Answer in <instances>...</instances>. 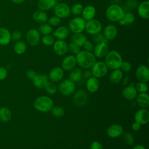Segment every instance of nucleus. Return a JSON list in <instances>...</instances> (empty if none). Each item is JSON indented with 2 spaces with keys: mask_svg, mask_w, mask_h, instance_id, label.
Returning a JSON list of instances; mask_svg holds the SVG:
<instances>
[{
  "mask_svg": "<svg viewBox=\"0 0 149 149\" xmlns=\"http://www.w3.org/2000/svg\"><path fill=\"white\" fill-rule=\"evenodd\" d=\"M75 57L77 64L80 68L86 69L91 68L96 62V58L93 53L84 50L80 51Z\"/></svg>",
  "mask_w": 149,
  "mask_h": 149,
  "instance_id": "f257e3e1",
  "label": "nucleus"
},
{
  "mask_svg": "<svg viewBox=\"0 0 149 149\" xmlns=\"http://www.w3.org/2000/svg\"><path fill=\"white\" fill-rule=\"evenodd\" d=\"M122 62L121 55L115 50L108 51L105 56L104 63L108 68L112 70L120 69Z\"/></svg>",
  "mask_w": 149,
  "mask_h": 149,
  "instance_id": "f03ea898",
  "label": "nucleus"
},
{
  "mask_svg": "<svg viewBox=\"0 0 149 149\" xmlns=\"http://www.w3.org/2000/svg\"><path fill=\"white\" fill-rule=\"evenodd\" d=\"M123 8L118 4H112L109 6L105 11L106 18L110 22H118L125 13Z\"/></svg>",
  "mask_w": 149,
  "mask_h": 149,
  "instance_id": "7ed1b4c3",
  "label": "nucleus"
},
{
  "mask_svg": "<svg viewBox=\"0 0 149 149\" xmlns=\"http://www.w3.org/2000/svg\"><path fill=\"white\" fill-rule=\"evenodd\" d=\"M35 109L41 112H47L51 111L54 106L53 100L46 95H41L37 97L34 101Z\"/></svg>",
  "mask_w": 149,
  "mask_h": 149,
  "instance_id": "20e7f679",
  "label": "nucleus"
},
{
  "mask_svg": "<svg viewBox=\"0 0 149 149\" xmlns=\"http://www.w3.org/2000/svg\"><path fill=\"white\" fill-rule=\"evenodd\" d=\"M86 23L81 17H75L69 21L68 28L73 33H80L84 30Z\"/></svg>",
  "mask_w": 149,
  "mask_h": 149,
  "instance_id": "39448f33",
  "label": "nucleus"
},
{
  "mask_svg": "<svg viewBox=\"0 0 149 149\" xmlns=\"http://www.w3.org/2000/svg\"><path fill=\"white\" fill-rule=\"evenodd\" d=\"M55 16L61 18H67L71 14L70 8L68 4L64 2L56 3L54 7Z\"/></svg>",
  "mask_w": 149,
  "mask_h": 149,
  "instance_id": "423d86ee",
  "label": "nucleus"
},
{
  "mask_svg": "<svg viewBox=\"0 0 149 149\" xmlns=\"http://www.w3.org/2000/svg\"><path fill=\"white\" fill-rule=\"evenodd\" d=\"M91 68L92 75L97 79L102 78L106 76L108 70L107 65L102 61H96Z\"/></svg>",
  "mask_w": 149,
  "mask_h": 149,
  "instance_id": "0eeeda50",
  "label": "nucleus"
},
{
  "mask_svg": "<svg viewBox=\"0 0 149 149\" xmlns=\"http://www.w3.org/2000/svg\"><path fill=\"white\" fill-rule=\"evenodd\" d=\"M101 23L96 19H91L86 21L84 30L90 35H94L98 33H101L102 30Z\"/></svg>",
  "mask_w": 149,
  "mask_h": 149,
  "instance_id": "6e6552de",
  "label": "nucleus"
},
{
  "mask_svg": "<svg viewBox=\"0 0 149 149\" xmlns=\"http://www.w3.org/2000/svg\"><path fill=\"white\" fill-rule=\"evenodd\" d=\"M58 89L59 92L65 96H68L74 93L75 90L74 83L70 79H65L59 84Z\"/></svg>",
  "mask_w": 149,
  "mask_h": 149,
  "instance_id": "1a4fd4ad",
  "label": "nucleus"
},
{
  "mask_svg": "<svg viewBox=\"0 0 149 149\" xmlns=\"http://www.w3.org/2000/svg\"><path fill=\"white\" fill-rule=\"evenodd\" d=\"M137 79L141 82L147 83L149 81V69L144 65H141L137 67L135 72Z\"/></svg>",
  "mask_w": 149,
  "mask_h": 149,
  "instance_id": "9d476101",
  "label": "nucleus"
},
{
  "mask_svg": "<svg viewBox=\"0 0 149 149\" xmlns=\"http://www.w3.org/2000/svg\"><path fill=\"white\" fill-rule=\"evenodd\" d=\"M134 120L140 125L147 124L149 122V111L147 108L139 109L134 114Z\"/></svg>",
  "mask_w": 149,
  "mask_h": 149,
  "instance_id": "9b49d317",
  "label": "nucleus"
},
{
  "mask_svg": "<svg viewBox=\"0 0 149 149\" xmlns=\"http://www.w3.org/2000/svg\"><path fill=\"white\" fill-rule=\"evenodd\" d=\"M27 42L31 46H36L40 41V34L39 31L35 29H30L26 35Z\"/></svg>",
  "mask_w": 149,
  "mask_h": 149,
  "instance_id": "f8f14e48",
  "label": "nucleus"
},
{
  "mask_svg": "<svg viewBox=\"0 0 149 149\" xmlns=\"http://www.w3.org/2000/svg\"><path fill=\"white\" fill-rule=\"evenodd\" d=\"M53 49L56 55L63 56L68 51V44L62 40H57L53 44Z\"/></svg>",
  "mask_w": 149,
  "mask_h": 149,
  "instance_id": "ddd939ff",
  "label": "nucleus"
},
{
  "mask_svg": "<svg viewBox=\"0 0 149 149\" xmlns=\"http://www.w3.org/2000/svg\"><path fill=\"white\" fill-rule=\"evenodd\" d=\"M76 64V57L73 55H68L63 59L61 68L64 71H70L75 68Z\"/></svg>",
  "mask_w": 149,
  "mask_h": 149,
  "instance_id": "4468645a",
  "label": "nucleus"
},
{
  "mask_svg": "<svg viewBox=\"0 0 149 149\" xmlns=\"http://www.w3.org/2000/svg\"><path fill=\"white\" fill-rule=\"evenodd\" d=\"M123 133V128L120 124L114 123L110 125L107 129V135L112 138L115 139L120 136Z\"/></svg>",
  "mask_w": 149,
  "mask_h": 149,
  "instance_id": "2eb2a0df",
  "label": "nucleus"
},
{
  "mask_svg": "<svg viewBox=\"0 0 149 149\" xmlns=\"http://www.w3.org/2000/svg\"><path fill=\"white\" fill-rule=\"evenodd\" d=\"M64 76V70L59 66L53 68L49 72L48 79L50 81L56 83L61 81Z\"/></svg>",
  "mask_w": 149,
  "mask_h": 149,
  "instance_id": "dca6fc26",
  "label": "nucleus"
},
{
  "mask_svg": "<svg viewBox=\"0 0 149 149\" xmlns=\"http://www.w3.org/2000/svg\"><path fill=\"white\" fill-rule=\"evenodd\" d=\"M108 47L107 43H97L93 48V54L95 58H102L108 52Z\"/></svg>",
  "mask_w": 149,
  "mask_h": 149,
  "instance_id": "f3484780",
  "label": "nucleus"
},
{
  "mask_svg": "<svg viewBox=\"0 0 149 149\" xmlns=\"http://www.w3.org/2000/svg\"><path fill=\"white\" fill-rule=\"evenodd\" d=\"M139 16L143 19L147 20L149 18V1H144L138 5L137 7Z\"/></svg>",
  "mask_w": 149,
  "mask_h": 149,
  "instance_id": "a211bd4d",
  "label": "nucleus"
},
{
  "mask_svg": "<svg viewBox=\"0 0 149 149\" xmlns=\"http://www.w3.org/2000/svg\"><path fill=\"white\" fill-rule=\"evenodd\" d=\"M122 95L124 98L127 100H133L136 98L137 91L133 85H129L125 87L122 91Z\"/></svg>",
  "mask_w": 149,
  "mask_h": 149,
  "instance_id": "6ab92c4d",
  "label": "nucleus"
},
{
  "mask_svg": "<svg viewBox=\"0 0 149 149\" xmlns=\"http://www.w3.org/2000/svg\"><path fill=\"white\" fill-rule=\"evenodd\" d=\"M118 29L113 24H108L104 29L103 35L108 40H114L118 35Z\"/></svg>",
  "mask_w": 149,
  "mask_h": 149,
  "instance_id": "aec40b11",
  "label": "nucleus"
},
{
  "mask_svg": "<svg viewBox=\"0 0 149 149\" xmlns=\"http://www.w3.org/2000/svg\"><path fill=\"white\" fill-rule=\"evenodd\" d=\"M34 86L38 88H44L48 82V77L44 74H37L33 79Z\"/></svg>",
  "mask_w": 149,
  "mask_h": 149,
  "instance_id": "412c9836",
  "label": "nucleus"
},
{
  "mask_svg": "<svg viewBox=\"0 0 149 149\" xmlns=\"http://www.w3.org/2000/svg\"><path fill=\"white\" fill-rule=\"evenodd\" d=\"M70 30L69 28L65 26H59L52 33L53 36L56 37L58 40H64L69 35Z\"/></svg>",
  "mask_w": 149,
  "mask_h": 149,
  "instance_id": "4be33fe9",
  "label": "nucleus"
},
{
  "mask_svg": "<svg viewBox=\"0 0 149 149\" xmlns=\"http://www.w3.org/2000/svg\"><path fill=\"white\" fill-rule=\"evenodd\" d=\"M86 86L87 91L90 93H94L98 91L100 87V83L98 79L94 76L87 79Z\"/></svg>",
  "mask_w": 149,
  "mask_h": 149,
  "instance_id": "5701e85b",
  "label": "nucleus"
},
{
  "mask_svg": "<svg viewBox=\"0 0 149 149\" xmlns=\"http://www.w3.org/2000/svg\"><path fill=\"white\" fill-rule=\"evenodd\" d=\"M96 14V9L92 5H87L85 6L82 11V18L86 21H88L94 19Z\"/></svg>",
  "mask_w": 149,
  "mask_h": 149,
  "instance_id": "b1692460",
  "label": "nucleus"
},
{
  "mask_svg": "<svg viewBox=\"0 0 149 149\" xmlns=\"http://www.w3.org/2000/svg\"><path fill=\"white\" fill-rule=\"evenodd\" d=\"M87 94L83 90H78L74 95L73 101L74 104L77 106L84 105L87 102Z\"/></svg>",
  "mask_w": 149,
  "mask_h": 149,
  "instance_id": "393cba45",
  "label": "nucleus"
},
{
  "mask_svg": "<svg viewBox=\"0 0 149 149\" xmlns=\"http://www.w3.org/2000/svg\"><path fill=\"white\" fill-rule=\"evenodd\" d=\"M56 3V0H38L37 6L39 10L46 12L54 8Z\"/></svg>",
  "mask_w": 149,
  "mask_h": 149,
  "instance_id": "a878e982",
  "label": "nucleus"
},
{
  "mask_svg": "<svg viewBox=\"0 0 149 149\" xmlns=\"http://www.w3.org/2000/svg\"><path fill=\"white\" fill-rule=\"evenodd\" d=\"M136 98L137 105L141 108H147L149 106V95L147 93H139Z\"/></svg>",
  "mask_w": 149,
  "mask_h": 149,
  "instance_id": "bb28decb",
  "label": "nucleus"
},
{
  "mask_svg": "<svg viewBox=\"0 0 149 149\" xmlns=\"http://www.w3.org/2000/svg\"><path fill=\"white\" fill-rule=\"evenodd\" d=\"M33 18L36 22L40 24L47 23L48 19V15L46 12L41 10L35 11L33 14Z\"/></svg>",
  "mask_w": 149,
  "mask_h": 149,
  "instance_id": "cd10ccee",
  "label": "nucleus"
},
{
  "mask_svg": "<svg viewBox=\"0 0 149 149\" xmlns=\"http://www.w3.org/2000/svg\"><path fill=\"white\" fill-rule=\"evenodd\" d=\"M11 40V35L8 30L5 28H0V45L8 44Z\"/></svg>",
  "mask_w": 149,
  "mask_h": 149,
  "instance_id": "c85d7f7f",
  "label": "nucleus"
},
{
  "mask_svg": "<svg viewBox=\"0 0 149 149\" xmlns=\"http://www.w3.org/2000/svg\"><path fill=\"white\" fill-rule=\"evenodd\" d=\"M123 77V71H122L120 69H117L113 70V71L110 73L109 79L111 83L116 84L119 83L122 80Z\"/></svg>",
  "mask_w": 149,
  "mask_h": 149,
  "instance_id": "c756f323",
  "label": "nucleus"
},
{
  "mask_svg": "<svg viewBox=\"0 0 149 149\" xmlns=\"http://www.w3.org/2000/svg\"><path fill=\"white\" fill-rule=\"evenodd\" d=\"M87 40L86 36L82 33H73V34L71 36L72 42L78 45L79 47H83Z\"/></svg>",
  "mask_w": 149,
  "mask_h": 149,
  "instance_id": "7c9ffc66",
  "label": "nucleus"
},
{
  "mask_svg": "<svg viewBox=\"0 0 149 149\" xmlns=\"http://www.w3.org/2000/svg\"><path fill=\"white\" fill-rule=\"evenodd\" d=\"M82 77V71L80 68H74L71 70L69 74V79L73 82H76L79 81Z\"/></svg>",
  "mask_w": 149,
  "mask_h": 149,
  "instance_id": "2f4dec72",
  "label": "nucleus"
},
{
  "mask_svg": "<svg viewBox=\"0 0 149 149\" xmlns=\"http://www.w3.org/2000/svg\"><path fill=\"white\" fill-rule=\"evenodd\" d=\"M12 117L10 111L6 107L0 108V120L3 122H6L10 120Z\"/></svg>",
  "mask_w": 149,
  "mask_h": 149,
  "instance_id": "473e14b6",
  "label": "nucleus"
},
{
  "mask_svg": "<svg viewBox=\"0 0 149 149\" xmlns=\"http://www.w3.org/2000/svg\"><path fill=\"white\" fill-rule=\"evenodd\" d=\"M27 49L26 43L23 41H19L16 42L14 45L15 52L19 55L24 54Z\"/></svg>",
  "mask_w": 149,
  "mask_h": 149,
  "instance_id": "72a5a7b5",
  "label": "nucleus"
},
{
  "mask_svg": "<svg viewBox=\"0 0 149 149\" xmlns=\"http://www.w3.org/2000/svg\"><path fill=\"white\" fill-rule=\"evenodd\" d=\"M40 34L44 35L50 34L52 31V26L48 23H42L38 27V30Z\"/></svg>",
  "mask_w": 149,
  "mask_h": 149,
  "instance_id": "f704fd0d",
  "label": "nucleus"
},
{
  "mask_svg": "<svg viewBox=\"0 0 149 149\" xmlns=\"http://www.w3.org/2000/svg\"><path fill=\"white\" fill-rule=\"evenodd\" d=\"M122 19L124 21L125 25H129L134 22L135 16L133 13L130 12H125Z\"/></svg>",
  "mask_w": 149,
  "mask_h": 149,
  "instance_id": "c9c22d12",
  "label": "nucleus"
},
{
  "mask_svg": "<svg viewBox=\"0 0 149 149\" xmlns=\"http://www.w3.org/2000/svg\"><path fill=\"white\" fill-rule=\"evenodd\" d=\"M51 114L55 117H61L65 114V110L61 106H53L51 109Z\"/></svg>",
  "mask_w": 149,
  "mask_h": 149,
  "instance_id": "e433bc0d",
  "label": "nucleus"
},
{
  "mask_svg": "<svg viewBox=\"0 0 149 149\" xmlns=\"http://www.w3.org/2000/svg\"><path fill=\"white\" fill-rule=\"evenodd\" d=\"M83 8H84V7L82 4L79 3H75L70 8L71 13L74 16H78L79 15H81Z\"/></svg>",
  "mask_w": 149,
  "mask_h": 149,
  "instance_id": "4c0bfd02",
  "label": "nucleus"
},
{
  "mask_svg": "<svg viewBox=\"0 0 149 149\" xmlns=\"http://www.w3.org/2000/svg\"><path fill=\"white\" fill-rule=\"evenodd\" d=\"M55 41V40L54 37L50 34L44 35L42 36L41 38L42 43L46 46H51L53 45Z\"/></svg>",
  "mask_w": 149,
  "mask_h": 149,
  "instance_id": "58836bf2",
  "label": "nucleus"
},
{
  "mask_svg": "<svg viewBox=\"0 0 149 149\" xmlns=\"http://www.w3.org/2000/svg\"><path fill=\"white\" fill-rule=\"evenodd\" d=\"M123 140L126 144L128 146H132L134 143V138L133 135L129 132H126L123 134Z\"/></svg>",
  "mask_w": 149,
  "mask_h": 149,
  "instance_id": "ea45409f",
  "label": "nucleus"
},
{
  "mask_svg": "<svg viewBox=\"0 0 149 149\" xmlns=\"http://www.w3.org/2000/svg\"><path fill=\"white\" fill-rule=\"evenodd\" d=\"M92 40L93 41V42H94L97 44L100 43V42H105V43L107 44V42H108V40L105 38L103 34H102L101 33H98L93 35Z\"/></svg>",
  "mask_w": 149,
  "mask_h": 149,
  "instance_id": "a19ab883",
  "label": "nucleus"
},
{
  "mask_svg": "<svg viewBox=\"0 0 149 149\" xmlns=\"http://www.w3.org/2000/svg\"><path fill=\"white\" fill-rule=\"evenodd\" d=\"M44 88L45 89L47 93L49 94H54L56 92V86L54 82L51 81H48Z\"/></svg>",
  "mask_w": 149,
  "mask_h": 149,
  "instance_id": "79ce46f5",
  "label": "nucleus"
},
{
  "mask_svg": "<svg viewBox=\"0 0 149 149\" xmlns=\"http://www.w3.org/2000/svg\"><path fill=\"white\" fill-rule=\"evenodd\" d=\"M135 88H136L137 91L139 92V93H147L148 90V86L146 84V83L141 82V81L138 82L136 84Z\"/></svg>",
  "mask_w": 149,
  "mask_h": 149,
  "instance_id": "37998d69",
  "label": "nucleus"
},
{
  "mask_svg": "<svg viewBox=\"0 0 149 149\" xmlns=\"http://www.w3.org/2000/svg\"><path fill=\"white\" fill-rule=\"evenodd\" d=\"M68 51L73 55H77L80 51V47L73 42L68 44Z\"/></svg>",
  "mask_w": 149,
  "mask_h": 149,
  "instance_id": "c03bdc74",
  "label": "nucleus"
},
{
  "mask_svg": "<svg viewBox=\"0 0 149 149\" xmlns=\"http://www.w3.org/2000/svg\"><path fill=\"white\" fill-rule=\"evenodd\" d=\"M47 22L51 26H58L61 22V19L56 16H54L49 17Z\"/></svg>",
  "mask_w": 149,
  "mask_h": 149,
  "instance_id": "a18cd8bd",
  "label": "nucleus"
},
{
  "mask_svg": "<svg viewBox=\"0 0 149 149\" xmlns=\"http://www.w3.org/2000/svg\"><path fill=\"white\" fill-rule=\"evenodd\" d=\"M126 6L129 9H134L135 8H137L139 3L137 0H127L126 2Z\"/></svg>",
  "mask_w": 149,
  "mask_h": 149,
  "instance_id": "49530a36",
  "label": "nucleus"
},
{
  "mask_svg": "<svg viewBox=\"0 0 149 149\" xmlns=\"http://www.w3.org/2000/svg\"><path fill=\"white\" fill-rule=\"evenodd\" d=\"M120 68L121 69L120 70L122 71L127 72H129L132 69V65L129 62L123 61Z\"/></svg>",
  "mask_w": 149,
  "mask_h": 149,
  "instance_id": "de8ad7c7",
  "label": "nucleus"
},
{
  "mask_svg": "<svg viewBox=\"0 0 149 149\" xmlns=\"http://www.w3.org/2000/svg\"><path fill=\"white\" fill-rule=\"evenodd\" d=\"M83 47H84V51H88V52H91L93 50V48H94V45L93 43L88 40H86V41L83 44Z\"/></svg>",
  "mask_w": 149,
  "mask_h": 149,
  "instance_id": "09e8293b",
  "label": "nucleus"
},
{
  "mask_svg": "<svg viewBox=\"0 0 149 149\" xmlns=\"http://www.w3.org/2000/svg\"><path fill=\"white\" fill-rule=\"evenodd\" d=\"M90 149H103L102 146L98 141H93L90 146Z\"/></svg>",
  "mask_w": 149,
  "mask_h": 149,
  "instance_id": "8fccbe9b",
  "label": "nucleus"
},
{
  "mask_svg": "<svg viewBox=\"0 0 149 149\" xmlns=\"http://www.w3.org/2000/svg\"><path fill=\"white\" fill-rule=\"evenodd\" d=\"M22 37V33L19 31V30H16L15 31L12 36H11V39L13 41H16V40H19Z\"/></svg>",
  "mask_w": 149,
  "mask_h": 149,
  "instance_id": "3c124183",
  "label": "nucleus"
},
{
  "mask_svg": "<svg viewBox=\"0 0 149 149\" xmlns=\"http://www.w3.org/2000/svg\"><path fill=\"white\" fill-rule=\"evenodd\" d=\"M7 70L4 67H0V80L5 79L7 76Z\"/></svg>",
  "mask_w": 149,
  "mask_h": 149,
  "instance_id": "603ef678",
  "label": "nucleus"
},
{
  "mask_svg": "<svg viewBox=\"0 0 149 149\" xmlns=\"http://www.w3.org/2000/svg\"><path fill=\"white\" fill-rule=\"evenodd\" d=\"M37 73L36 72L32 69H30L29 70L27 71L26 72V76L27 77V78H29V79H31L33 80L34 79V77L36 76Z\"/></svg>",
  "mask_w": 149,
  "mask_h": 149,
  "instance_id": "864d4df0",
  "label": "nucleus"
},
{
  "mask_svg": "<svg viewBox=\"0 0 149 149\" xmlns=\"http://www.w3.org/2000/svg\"><path fill=\"white\" fill-rule=\"evenodd\" d=\"M93 75H92L91 70H89L88 69H87L86 70L82 72V76H83L85 79H88V78L91 77Z\"/></svg>",
  "mask_w": 149,
  "mask_h": 149,
  "instance_id": "5fc2aeb1",
  "label": "nucleus"
},
{
  "mask_svg": "<svg viewBox=\"0 0 149 149\" xmlns=\"http://www.w3.org/2000/svg\"><path fill=\"white\" fill-rule=\"evenodd\" d=\"M140 127H141V125L136 122L133 123V124L132 125V129H133V131H135V132L139 130L140 129Z\"/></svg>",
  "mask_w": 149,
  "mask_h": 149,
  "instance_id": "6e6d98bb",
  "label": "nucleus"
},
{
  "mask_svg": "<svg viewBox=\"0 0 149 149\" xmlns=\"http://www.w3.org/2000/svg\"><path fill=\"white\" fill-rule=\"evenodd\" d=\"M133 149H146V148L144 147V146L143 145H140V144H138V145H136L135 146Z\"/></svg>",
  "mask_w": 149,
  "mask_h": 149,
  "instance_id": "4d7b16f0",
  "label": "nucleus"
},
{
  "mask_svg": "<svg viewBox=\"0 0 149 149\" xmlns=\"http://www.w3.org/2000/svg\"><path fill=\"white\" fill-rule=\"evenodd\" d=\"M14 3H22L23 2H24L26 0H12Z\"/></svg>",
  "mask_w": 149,
  "mask_h": 149,
  "instance_id": "13d9d810",
  "label": "nucleus"
},
{
  "mask_svg": "<svg viewBox=\"0 0 149 149\" xmlns=\"http://www.w3.org/2000/svg\"><path fill=\"white\" fill-rule=\"evenodd\" d=\"M128 79H129L128 76H125V77L124 78V79H123V85H126V84L127 83Z\"/></svg>",
  "mask_w": 149,
  "mask_h": 149,
  "instance_id": "bf43d9fd",
  "label": "nucleus"
},
{
  "mask_svg": "<svg viewBox=\"0 0 149 149\" xmlns=\"http://www.w3.org/2000/svg\"><path fill=\"white\" fill-rule=\"evenodd\" d=\"M61 1V0H56V1Z\"/></svg>",
  "mask_w": 149,
  "mask_h": 149,
  "instance_id": "052dcab7",
  "label": "nucleus"
}]
</instances>
